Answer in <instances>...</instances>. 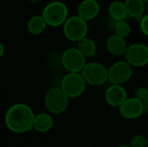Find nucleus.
<instances>
[{
  "label": "nucleus",
  "mask_w": 148,
  "mask_h": 147,
  "mask_svg": "<svg viewBox=\"0 0 148 147\" xmlns=\"http://www.w3.org/2000/svg\"><path fill=\"white\" fill-rule=\"evenodd\" d=\"M36 115L33 110L25 104H15L11 106L4 118L7 128L15 133H24L33 129Z\"/></svg>",
  "instance_id": "obj_1"
},
{
  "label": "nucleus",
  "mask_w": 148,
  "mask_h": 147,
  "mask_svg": "<svg viewBox=\"0 0 148 147\" xmlns=\"http://www.w3.org/2000/svg\"><path fill=\"white\" fill-rule=\"evenodd\" d=\"M69 97L61 88H51L45 94V106L54 114H60L65 112L69 107Z\"/></svg>",
  "instance_id": "obj_2"
},
{
  "label": "nucleus",
  "mask_w": 148,
  "mask_h": 147,
  "mask_svg": "<svg viewBox=\"0 0 148 147\" xmlns=\"http://www.w3.org/2000/svg\"><path fill=\"white\" fill-rule=\"evenodd\" d=\"M86 81L79 72H69L61 82V88L69 98L81 96L86 88Z\"/></svg>",
  "instance_id": "obj_3"
},
{
  "label": "nucleus",
  "mask_w": 148,
  "mask_h": 147,
  "mask_svg": "<svg viewBox=\"0 0 148 147\" xmlns=\"http://www.w3.org/2000/svg\"><path fill=\"white\" fill-rule=\"evenodd\" d=\"M42 16L45 19L48 25L56 27L66 22L68 16V8L63 3L60 1H54L49 3L44 8Z\"/></svg>",
  "instance_id": "obj_4"
},
{
  "label": "nucleus",
  "mask_w": 148,
  "mask_h": 147,
  "mask_svg": "<svg viewBox=\"0 0 148 147\" xmlns=\"http://www.w3.org/2000/svg\"><path fill=\"white\" fill-rule=\"evenodd\" d=\"M63 33L69 40L79 42L81 39L86 37L88 33L87 21L79 16L69 17L64 23Z\"/></svg>",
  "instance_id": "obj_5"
},
{
  "label": "nucleus",
  "mask_w": 148,
  "mask_h": 147,
  "mask_svg": "<svg viewBox=\"0 0 148 147\" xmlns=\"http://www.w3.org/2000/svg\"><path fill=\"white\" fill-rule=\"evenodd\" d=\"M86 82L92 86H101L108 79V70L99 62H90L86 64L82 70Z\"/></svg>",
  "instance_id": "obj_6"
},
{
  "label": "nucleus",
  "mask_w": 148,
  "mask_h": 147,
  "mask_svg": "<svg viewBox=\"0 0 148 147\" xmlns=\"http://www.w3.org/2000/svg\"><path fill=\"white\" fill-rule=\"evenodd\" d=\"M85 56L77 48L66 49L62 56L63 67L69 72H80L85 67Z\"/></svg>",
  "instance_id": "obj_7"
},
{
  "label": "nucleus",
  "mask_w": 148,
  "mask_h": 147,
  "mask_svg": "<svg viewBox=\"0 0 148 147\" xmlns=\"http://www.w3.org/2000/svg\"><path fill=\"white\" fill-rule=\"evenodd\" d=\"M133 75L132 65L127 61L114 63L108 69V80L112 84L121 85L127 81Z\"/></svg>",
  "instance_id": "obj_8"
},
{
  "label": "nucleus",
  "mask_w": 148,
  "mask_h": 147,
  "mask_svg": "<svg viewBox=\"0 0 148 147\" xmlns=\"http://www.w3.org/2000/svg\"><path fill=\"white\" fill-rule=\"evenodd\" d=\"M126 61L134 67H142L148 64V46L135 43L129 46L125 54Z\"/></svg>",
  "instance_id": "obj_9"
},
{
  "label": "nucleus",
  "mask_w": 148,
  "mask_h": 147,
  "mask_svg": "<svg viewBox=\"0 0 148 147\" xmlns=\"http://www.w3.org/2000/svg\"><path fill=\"white\" fill-rule=\"evenodd\" d=\"M120 114L127 120H134L144 113V105L141 101L134 98H127L119 107Z\"/></svg>",
  "instance_id": "obj_10"
},
{
  "label": "nucleus",
  "mask_w": 148,
  "mask_h": 147,
  "mask_svg": "<svg viewBox=\"0 0 148 147\" xmlns=\"http://www.w3.org/2000/svg\"><path fill=\"white\" fill-rule=\"evenodd\" d=\"M105 99L108 104L111 107H120L121 105L127 99V94L122 86L113 84L106 90Z\"/></svg>",
  "instance_id": "obj_11"
},
{
  "label": "nucleus",
  "mask_w": 148,
  "mask_h": 147,
  "mask_svg": "<svg viewBox=\"0 0 148 147\" xmlns=\"http://www.w3.org/2000/svg\"><path fill=\"white\" fill-rule=\"evenodd\" d=\"M100 11V5L96 0H83L78 6L77 14L86 21L97 16Z\"/></svg>",
  "instance_id": "obj_12"
},
{
  "label": "nucleus",
  "mask_w": 148,
  "mask_h": 147,
  "mask_svg": "<svg viewBox=\"0 0 148 147\" xmlns=\"http://www.w3.org/2000/svg\"><path fill=\"white\" fill-rule=\"evenodd\" d=\"M107 49L110 54L115 56H121L126 54L127 46L125 38L115 34L108 38Z\"/></svg>",
  "instance_id": "obj_13"
},
{
  "label": "nucleus",
  "mask_w": 148,
  "mask_h": 147,
  "mask_svg": "<svg viewBox=\"0 0 148 147\" xmlns=\"http://www.w3.org/2000/svg\"><path fill=\"white\" fill-rule=\"evenodd\" d=\"M54 125L52 116L48 113H41L36 115L33 124V130L37 133H44L50 131Z\"/></svg>",
  "instance_id": "obj_14"
},
{
  "label": "nucleus",
  "mask_w": 148,
  "mask_h": 147,
  "mask_svg": "<svg viewBox=\"0 0 148 147\" xmlns=\"http://www.w3.org/2000/svg\"><path fill=\"white\" fill-rule=\"evenodd\" d=\"M125 5L127 15L131 17L140 19L145 11V2L143 0H126Z\"/></svg>",
  "instance_id": "obj_15"
},
{
  "label": "nucleus",
  "mask_w": 148,
  "mask_h": 147,
  "mask_svg": "<svg viewBox=\"0 0 148 147\" xmlns=\"http://www.w3.org/2000/svg\"><path fill=\"white\" fill-rule=\"evenodd\" d=\"M47 25L48 24L45 19L43 18V16L37 15V16H32L29 20L28 24H27V29L30 34L39 35L45 29Z\"/></svg>",
  "instance_id": "obj_16"
},
{
  "label": "nucleus",
  "mask_w": 148,
  "mask_h": 147,
  "mask_svg": "<svg viewBox=\"0 0 148 147\" xmlns=\"http://www.w3.org/2000/svg\"><path fill=\"white\" fill-rule=\"evenodd\" d=\"M109 15L115 21L124 20L127 15L125 3L121 1H114L109 6Z\"/></svg>",
  "instance_id": "obj_17"
},
{
  "label": "nucleus",
  "mask_w": 148,
  "mask_h": 147,
  "mask_svg": "<svg viewBox=\"0 0 148 147\" xmlns=\"http://www.w3.org/2000/svg\"><path fill=\"white\" fill-rule=\"evenodd\" d=\"M77 49L86 58L92 57L96 53V45L95 42L87 37H84L78 42Z\"/></svg>",
  "instance_id": "obj_18"
},
{
  "label": "nucleus",
  "mask_w": 148,
  "mask_h": 147,
  "mask_svg": "<svg viewBox=\"0 0 148 147\" xmlns=\"http://www.w3.org/2000/svg\"><path fill=\"white\" fill-rule=\"evenodd\" d=\"M114 30L118 36L126 38L131 33V27L127 22H125L124 20H121L117 21V23H115Z\"/></svg>",
  "instance_id": "obj_19"
},
{
  "label": "nucleus",
  "mask_w": 148,
  "mask_h": 147,
  "mask_svg": "<svg viewBox=\"0 0 148 147\" xmlns=\"http://www.w3.org/2000/svg\"><path fill=\"white\" fill-rule=\"evenodd\" d=\"M129 146L131 147H147V138L138 134L132 138Z\"/></svg>",
  "instance_id": "obj_20"
},
{
  "label": "nucleus",
  "mask_w": 148,
  "mask_h": 147,
  "mask_svg": "<svg viewBox=\"0 0 148 147\" xmlns=\"http://www.w3.org/2000/svg\"><path fill=\"white\" fill-rule=\"evenodd\" d=\"M135 97L140 101H141L142 102L146 101L148 99V88L145 87L138 88L135 93Z\"/></svg>",
  "instance_id": "obj_21"
},
{
  "label": "nucleus",
  "mask_w": 148,
  "mask_h": 147,
  "mask_svg": "<svg viewBox=\"0 0 148 147\" xmlns=\"http://www.w3.org/2000/svg\"><path fill=\"white\" fill-rule=\"evenodd\" d=\"M140 29L142 32L148 36V15L143 16L140 20Z\"/></svg>",
  "instance_id": "obj_22"
},
{
  "label": "nucleus",
  "mask_w": 148,
  "mask_h": 147,
  "mask_svg": "<svg viewBox=\"0 0 148 147\" xmlns=\"http://www.w3.org/2000/svg\"><path fill=\"white\" fill-rule=\"evenodd\" d=\"M143 105H144V113L148 114V99L146 101L143 102Z\"/></svg>",
  "instance_id": "obj_23"
},
{
  "label": "nucleus",
  "mask_w": 148,
  "mask_h": 147,
  "mask_svg": "<svg viewBox=\"0 0 148 147\" xmlns=\"http://www.w3.org/2000/svg\"><path fill=\"white\" fill-rule=\"evenodd\" d=\"M3 44L1 43L0 44V56H3Z\"/></svg>",
  "instance_id": "obj_24"
},
{
  "label": "nucleus",
  "mask_w": 148,
  "mask_h": 147,
  "mask_svg": "<svg viewBox=\"0 0 148 147\" xmlns=\"http://www.w3.org/2000/svg\"><path fill=\"white\" fill-rule=\"evenodd\" d=\"M118 147H131L129 145H121V146H119Z\"/></svg>",
  "instance_id": "obj_25"
},
{
  "label": "nucleus",
  "mask_w": 148,
  "mask_h": 147,
  "mask_svg": "<svg viewBox=\"0 0 148 147\" xmlns=\"http://www.w3.org/2000/svg\"><path fill=\"white\" fill-rule=\"evenodd\" d=\"M30 2H33V3H36V2H38L39 0H29Z\"/></svg>",
  "instance_id": "obj_26"
},
{
  "label": "nucleus",
  "mask_w": 148,
  "mask_h": 147,
  "mask_svg": "<svg viewBox=\"0 0 148 147\" xmlns=\"http://www.w3.org/2000/svg\"><path fill=\"white\" fill-rule=\"evenodd\" d=\"M143 1H144L145 3H148V0H143Z\"/></svg>",
  "instance_id": "obj_27"
},
{
  "label": "nucleus",
  "mask_w": 148,
  "mask_h": 147,
  "mask_svg": "<svg viewBox=\"0 0 148 147\" xmlns=\"http://www.w3.org/2000/svg\"><path fill=\"white\" fill-rule=\"evenodd\" d=\"M147 147H148V136H147Z\"/></svg>",
  "instance_id": "obj_28"
}]
</instances>
